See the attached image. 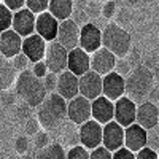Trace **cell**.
Listing matches in <instances>:
<instances>
[{"label":"cell","instance_id":"1","mask_svg":"<svg viewBox=\"0 0 159 159\" xmlns=\"http://www.w3.org/2000/svg\"><path fill=\"white\" fill-rule=\"evenodd\" d=\"M67 118V100L57 92H49L37 107V119L43 129H56Z\"/></svg>","mask_w":159,"mask_h":159},{"label":"cell","instance_id":"2","mask_svg":"<svg viewBox=\"0 0 159 159\" xmlns=\"http://www.w3.org/2000/svg\"><path fill=\"white\" fill-rule=\"evenodd\" d=\"M15 84H16V94L30 108H37L48 94L45 91L42 78H37L30 69L18 73Z\"/></svg>","mask_w":159,"mask_h":159},{"label":"cell","instance_id":"3","mask_svg":"<svg viewBox=\"0 0 159 159\" xmlns=\"http://www.w3.org/2000/svg\"><path fill=\"white\" fill-rule=\"evenodd\" d=\"M153 86H154L153 72L145 65H139L127 73V78H124V96L129 97L132 102H140L148 96Z\"/></svg>","mask_w":159,"mask_h":159},{"label":"cell","instance_id":"4","mask_svg":"<svg viewBox=\"0 0 159 159\" xmlns=\"http://www.w3.org/2000/svg\"><path fill=\"white\" fill-rule=\"evenodd\" d=\"M102 46L108 49L116 57H126L132 49V38L126 29L119 24L108 22L107 27L102 30Z\"/></svg>","mask_w":159,"mask_h":159},{"label":"cell","instance_id":"5","mask_svg":"<svg viewBox=\"0 0 159 159\" xmlns=\"http://www.w3.org/2000/svg\"><path fill=\"white\" fill-rule=\"evenodd\" d=\"M67 54H69V51L62 45H59L56 40L46 42L43 62L46 65L48 72H52V73L59 75L61 72L67 70Z\"/></svg>","mask_w":159,"mask_h":159},{"label":"cell","instance_id":"6","mask_svg":"<svg viewBox=\"0 0 159 159\" xmlns=\"http://www.w3.org/2000/svg\"><path fill=\"white\" fill-rule=\"evenodd\" d=\"M78 143L86 150H94L102 145V124L94 119H88L78 129Z\"/></svg>","mask_w":159,"mask_h":159},{"label":"cell","instance_id":"7","mask_svg":"<svg viewBox=\"0 0 159 159\" xmlns=\"http://www.w3.org/2000/svg\"><path fill=\"white\" fill-rule=\"evenodd\" d=\"M135 108L137 103L129 97L123 96L113 102V121H116L121 127H127L135 123Z\"/></svg>","mask_w":159,"mask_h":159},{"label":"cell","instance_id":"8","mask_svg":"<svg viewBox=\"0 0 159 159\" xmlns=\"http://www.w3.org/2000/svg\"><path fill=\"white\" fill-rule=\"evenodd\" d=\"M78 92L88 100H94L102 96V76L92 70L78 76Z\"/></svg>","mask_w":159,"mask_h":159},{"label":"cell","instance_id":"9","mask_svg":"<svg viewBox=\"0 0 159 159\" xmlns=\"http://www.w3.org/2000/svg\"><path fill=\"white\" fill-rule=\"evenodd\" d=\"M78 40H80V27L78 24L69 18L59 22L57 25V35H56V42L62 45L67 51L73 49L78 46Z\"/></svg>","mask_w":159,"mask_h":159},{"label":"cell","instance_id":"10","mask_svg":"<svg viewBox=\"0 0 159 159\" xmlns=\"http://www.w3.org/2000/svg\"><path fill=\"white\" fill-rule=\"evenodd\" d=\"M116 59L118 57L115 54H111L108 49L100 46L99 49H96L94 52L89 54V67H91L92 72H96L100 76H103V75H107V73L115 70Z\"/></svg>","mask_w":159,"mask_h":159},{"label":"cell","instance_id":"11","mask_svg":"<svg viewBox=\"0 0 159 159\" xmlns=\"http://www.w3.org/2000/svg\"><path fill=\"white\" fill-rule=\"evenodd\" d=\"M67 118L76 126H81L88 119H91V100L80 94L67 100Z\"/></svg>","mask_w":159,"mask_h":159},{"label":"cell","instance_id":"12","mask_svg":"<svg viewBox=\"0 0 159 159\" xmlns=\"http://www.w3.org/2000/svg\"><path fill=\"white\" fill-rule=\"evenodd\" d=\"M78 46L83 51H86L88 54L94 52L96 49L102 46V30L92 22L83 24V27H80Z\"/></svg>","mask_w":159,"mask_h":159},{"label":"cell","instance_id":"13","mask_svg":"<svg viewBox=\"0 0 159 159\" xmlns=\"http://www.w3.org/2000/svg\"><path fill=\"white\" fill-rule=\"evenodd\" d=\"M102 147H105L110 153L124 147V127H121L116 121H110L102 126Z\"/></svg>","mask_w":159,"mask_h":159},{"label":"cell","instance_id":"14","mask_svg":"<svg viewBox=\"0 0 159 159\" xmlns=\"http://www.w3.org/2000/svg\"><path fill=\"white\" fill-rule=\"evenodd\" d=\"M11 29L15 30L21 38L35 34V15L27 8H21L13 13Z\"/></svg>","mask_w":159,"mask_h":159},{"label":"cell","instance_id":"15","mask_svg":"<svg viewBox=\"0 0 159 159\" xmlns=\"http://www.w3.org/2000/svg\"><path fill=\"white\" fill-rule=\"evenodd\" d=\"M159 123V110L157 105L153 102L145 100L135 108V124L143 127L145 130L156 127Z\"/></svg>","mask_w":159,"mask_h":159},{"label":"cell","instance_id":"16","mask_svg":"<svg viewBox=\"0 0 159 159\" xmlns=\"http://www.w3.org/2000/svg\"><path fill=\"white\" fill-rule=\"evenodd\" d=\"M57 25H59V21L49 11H43L40 15H35V34L42 37L45 42L56 40Z\"/></svg>","mask_w":159,"mask_h":159},{"label":"cell","instance_id":"17","mask_svg":"<svg viewBox=\"0 0 159 159\" xmlns=\"http://www.w3.org/2000/svg\"><path fill=\"white\" fill-rule=\"evenodd\" d=\"M45 48L46 42L37 34H32L29 37L22 38V45H21V52L30 61V64L43 61L45 57Z\"/></svg>","mask_w":159,"mask_h":159},{"label":"cell","instance_id":"18","mask_svg":"<svg viewBox=\"0 0 159 159\" xmlns=\"http://www.w3.org/2000/svg\"><path fill=\"white\" fill-rule=\"evenodd\" d=\"M102 96L115 102L124 96V76L115 70L102 76Z\"/></svg>","mask_w":159,"mask_h":159},{"label":"cell","instance_id":"19","mask_svg":"<svg viewBox=\"0 0 159 159\" xmlns=\"http://www.w3.org/2000/svg\"><path fill=\"white\" fill-rule=\"evenodd\" d=\"M56 92L64 99L70 100L76 97L78 92V76L73 75L69 70H64L57 75V83H56Z\"/></svg>","mask_w":159,"mask_h":159},{"label":"cell","instance_id":"20","mask_svg":"<svg viewBox=\"0 0 159 159\" xmlns=\"http://www.w3.org/2000/svg\"><path fill=\"white\" fill-rule=\"evenodd\" d=\"M91 119H94L102 126L113 121V102L103 96L91 100Z\"/></svg>","mask_w":159,"mask_h":159},{"label":"cell","instance_id":"21","mask_svg":"<svg viewBox=\"0 0 159 159\" xmlns=\"http://www.w3.org/2000/svg\"><path fill=\"white\" fill-rule=\"evenodd\" d=\"M143 147H147V130L135 123L124 127V148L137 153Z\"/></svg>","mask_w":159,"mask_h":159},{"label":"cell","instance_id":"22","mask_svg":"<svg viewBox=\"0 0 159 159\" xmlns=\"http://www.w3.org/2000/svg\"><path fill=\"white\" fill-rule=\"evenodd\" d=\"M67 70L72 72L76 76H81L83 73L91 70V67H89V54L86 51H83L80 46L70 49L69 54H67Z\"/></svg>","mask_w":159,"mask_h":159},{"label":"cell","instance_id":"23","mask_svg":"<svg viewBox=\"0 0 159 159\" xmlns=\"http://www.w3.org/2000/svg\"><path fill=\"white\" fill-rule=\"evenodd\" d=\"M21 45H22V38L13 29L0 32V54H3L5 57L11 59L16 54H19Z\"/></svg>","mask_w":159,"mask_h":159},{"label":"cell","instance_id":"24","mask_svg":"<svg viewBox=\"0 0 159 159\" xmlns=\"http://www.w3.org/2000/svg\"><path fill=\"white\" fill-rule=\"evenodd\" d=\"M16 76H18V72L13 67L11 59L0 54V89L5 91L11 88L16 81Z\"/></svg>","mask_w":159,"mask_h":159},{"label":"cell","instance_id":"25","mask_svg":"<svg viewBox=\"0 0 159 159\" xmlns=\"http://www.w3.org/2000/svg\"><path fill=\"white\" fill-rule=\"evenodd\" d=\"M48 11L59 22L64 19H69L73 13V0H49Z\"/></svg>","mask_w":159,"mask_h":159},{"label":"cell","instance_id":"26","mask_svg":"<svg viewBox=\"0 0 159 159\" xmlns=\"http://www.w3.org/2000/svg\"><path fill=\"white\" fill-rule=\"evenodd\" d=\"M35 159H65V150L61 143H49L45 148L38 150Z\"/></svg>","mask_w":159,"mask_h":159},{"label":"cell","instance_id":"27","mask_svg":"<svg viewBox=\"0 0 159 159\" xmlns=\"http://www.w3.org/2000/svg\"><path fill=\"white\" fill-rule=\"evenodd\" d=\"M11 21H13V11L8 10L3 3H0V32L11 29Z\"/></svg>","mask_w":159,"mask_h":159},{"label":"cell","instance_id":"28","mask_svg":"<svg viewBox=\"0 0 159 159\" xmlns=\"http://www.w3.org/2000/svg\"><path fill=\"white\" fill-rule=\"evenodd\" d=\"M48 2L49 0H25L24 8L32 11L34 15H40L43 11H48Z\"/></svg>","mask_w":159,"mask_h":159},{"label":"cell","instance_id":"29","mask_svg":"<svg viewBox=\"0 0 159 159\" xmlns=\"http://www.w3.org/2000/svg\"><path fill=\"white\" fill-rule=\"evenodd\" d=\"M65 159H89V150L81 145H73L69 151H65Z\"/></svg>","mask_w":159,"mask_h":159},{"label":"cell","instance_id":"30","mask_svg":"<svg viewBox=\"0 0 159 159\" xmlns=\"http://www.w3.org/2000/svg\"><path fill=\"white\" fill-rule=\"evenodd\" d=\"M11 62H13V67H15V70H16L18 73H21V72H24V70H27L29 65H30V61L25 57L22 52L16 54L15 57H11Z\"/></svg>","mask_w":159,"mask_h":159},{"label":"cell","instance_id":"31","mask_svg":"<svg viewBox=\"0 0 159 159\" xmlns=\"http://www.w3.org/2000/svg\"><path fill=\"white\" fill-rule=\"evenodd\" d=\"M157 130H159L157 126L147 130V147L151 148V150H154V151H157V148H159V135H157Z\"/></svg>","mask_w":159,"mask_h":159},{"label":"cell","instance_id":"32","mask_svg":"<svg viewBox=\"0 0 159 159\" xmlns=\"http://www.w3.org/2000/svg\"><path fill=\"white\" fill-rule=\"evenodd\" d=\"M42 81H43V86H45V91L48 92H56V83H57V75L56 73H52V72H48L43 78H42Z\"/></svg>","mask_w":159,"mask_h":159},{"label":"cell","instance_id":"33","mask_svg":"<svg viewBox=\"0 0 159 159\" xmlns=\"http://www.w3.org/2000/svg\"><path fill=\"white\" fill-rule=\"evenodd\" d=\"M34 137H35V139H34V145H35V148H38V150L45 148L46 145H49V143H51V142H49V135H48V132H45V130H38Z\"/></svg>","mask_w":159,"mask_h":159},{"label":"cell","instance_id":"34","mask_svg":"<svg viewBox=\"0 0 159 159\" xmlns=\"http://www.w3.org/2000/svg\"><path fill=\"white\" fill-rule=\"evenodd\" d=\"M89 159H111V153L100 145V147L89 151Z\"/></svg>","mask_w":159,"mask_h":159},{"label":"cell","instance_id":"35","mask_svg":"<svg viewBox=\"0 0 159 159\" xmlns=\"http://www.w3.org/2000/svg\"><path fill=\"white\" fill-rule=\"evenodd\" d=\"M40 129H42V126H40L37 118L30 116L29 119H25V134H27V135H35Z\"/></svg>","mask_w":159,"mask_h":159},{"label":"cell","instance_id":"36","mask_svg":"<svg viewBox=\"0 0 159 159\" xmlns=\"http://www.w3.org/2000/svg\"><path fill=\"white\" fill-rule=\"evenodd\" d=\"M15 150H16V153H19V154L27 153V151H29V139L24 137V135H19V137L15 140Z\"/></svg>","mask_w":159,"mask_h":159},{"label":"cell","instance_id":"37","mask_svg":"<svg viewBox=\"0 0 159 159\" xmlns=\"http://www.w3.org/2000/svg\"><path fill=\"white\" fill-rule=\"evenodd\" d=\"M135 159H157V151H154L148 147H143L142 150H139L135 153Z\"/></svg>","mask_w":159,"mask_h":159},{"label":"cell","instance_id":"38","mask_svg":"<svg viewBox=\"0 0 159 159\" xmlns=\"http://www.w3.org/2000/svg\"><path fill=\"white\" fill-rule=\"evenodd\" d=\"M111 159H135V153H132L127 148L121 147L119 150L111 153Z\"/></svg>","mask_w":159,"mask_h":159},{"label":"cell","instance_id":"39","mask_svg":"<svg viewBox=\"0 0 159 159\" xmlns=\"http://www.w3.org/2000/svg\"><path fill=\"white\" fill-rule=\"evenodd\" d=\"M32 73L37 76V78H43L46 73H48V69H46V65L43 61H38V62H34L32 64Z\"/></svg>","mask_w":159,"mask_h":159},{"label":"cell","instance_id":"40","mask_svg":"<svg viewBox=\"0 0 159 159\" xmlns=\"http://www.w3.org/2000/svg\"><path fill=\"white\" fill-rule=\"evenodd\" d=\"M115 72L119 73L121 76H124V73H129L130 72V67H129V64L124 61V57L116 59V62H115Z\"/></svg>","mask_w":159,"mask_h":159},{"label":"cell","instance_id":"41","mask_svg":"<svg viewBox=\"0 0 159 159\" xmlns=\"http://www.w3.org/2000/svg\"><path fill=\"white\" fill-rule=\"evenodd\" d=\"M2 3H3L8 10H11L13 13H15V11H18V10L24 8L25 0H2Z\"/></svg>","mask_w":159,"mask_h":159},{"label":"cell","instance_id":"42","mask_svg":"<svg viewBox=\"0 0 159 159\" xmlns=\"http://www.w3.org/2000/svg\"><path fill=\"white\" fill-rule=\"evenodd\" d=\"M113 10H115V3L113 2H108L107 5L103 7V18H111Z\"/></svg>","mask_w":159,"mask_h":159},{"label":"cell","instance_id":"43","mask_svg":"<svg viewBox=\"0 0 159 159\" xmlns=\"http://www.w3.org/2000/svg\"><path fill=\"white\" fill-rule=\"evenodd\" d=\"M21 159H35V156L34 154H29V153H24V156Z\"/></svg>","mask_w":159,"mask_h":159},{"label":"cell","instance_id":"44","mask_svg":"<svg viewBox=\"0 0 159 159\" xmlns=\"http://www.w3.org/2000/svg\"><path fill=\"white\" fill-rule=\"evenodd\" d=\"M0 3H2V0H0Z\"/></svg>","mask_w":159,"mask_h":159}]
</instances>
